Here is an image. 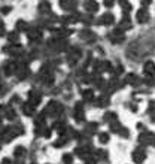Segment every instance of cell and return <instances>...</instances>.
<instances>
[{"label":"cell","mask_w":155,"mask_h":164,"mask_svg":"<svg viewBox=\"0 0 155 164\" xmlns=\"http://www.w3.org/2000/svg\"><path fill=\"white\" fill-rule=\"evenodd\" d=\"M55 33H57V36L60 37V39H64V37H67L69 34H70V30H67V29H57V30H54Z\"/></svg>","instance_id":"cell-25"},{"label":"cell","mask_w":155,"mask_h":164,"mask_svg":"<svg viewBox=\"0 0 155 164\" xmlns=\"http://www.w3.org/2000/svg\"><path fill=\"white\" fill-rule=\"evenodd\" d=\"M119 6L122 8L124 12H130L133 8H131V3L128 2V0H119Z\"/></svg>","instance_id":"cell-26"},{"label":"cell","mask_w":155,"mask_h":164,"mask_svg":"<svg viewBox=\"0 0 155 164\" xmlns=\"http://www.w3.org/2000/svg\"><path fill=\"white\" fill-rule=\"evenodd\" d=\"M18 63L16 61H8L6 64H5V73L8 75V76H11V75H15L16 73V70H18Z\"/></svg>","instance_id":"cell-5"},{"label":"cell","mask_w":155,"mask_h":164,"mask_svg":"<svg viewBox=\"0 0 155 164\" xmlns=\"http://www.w3.org/2000/svg\"><path fill=\"white\" fill-rule=\"evenodd\" d=\"M82 19L86 22V24H90V22H93V16H91V15H85V16H82Z\"/></svg>","instance_id":"cell-40"},{"label":"cell","mask_w":155,"mask_h":164,"mask_svg":"<svg viewBox=\"0 0 155 164\" xmlns=\"http://www.w3.org/2000/svg\"><path fill=\"white\" fill-rule=\"evenodd\" d=\"M40 100H42V96L40 94H37V92H34V91H30L29 92V103L31 105V106H37L39 103H40Z\"/></svg>","instance_id":"cell-9"},{"label":"cell","mask_w":155,"mask_h":164,"mask_svg":"<svg viewBox=\"0 0 155 164\" xmlns=\"http://www.w3.org/2000/svg\"><path fill=\"white\" fill-rule=\"evenodd\" d=\"M9 11H11V8H9V6H5V8L2 9V14H5V15H6V14H9Z\"/></svg>","instance_id":"cell-43"},{"label":"cell","mask_w":155,"mask_h":164,"mask_svg":"<svg viewBox=\"0 0 155 164\" xmlns=\"http://www.w3.org/2000/svg\"><path fill=\"white\" fill-rule=\"evenodd\" d=\"M136 18H137L139 22H148V21H149V12L143 8V9H140V11L137 12Z\"/></svg>","instance_id":"cell-15"},{"label":"cell","mask_w":155,"mask_h":164,"mask_svg":"<svg viewBox=\"0 0 155 164\" xmlns=\"http://www.w3.org/2000/svg\"><path fill=\"white\" fill-rule=\"evenodd\" d=\"M27 36H29V39L33 40V42L42 39V33H40V30H30V32L27 33Z\"/></svg>","instance_id":"cell-21"},{"label":"cell","mask_w":155,"mask_h":164,"mask_svg":"<svg viewBox=\"0 0 155 164\" xmlns=\"http://www.w3.org/2000/svg\"><path fill=\"white\" fill-rule=\"evenodd\" d=\"M104 121H107V122L116 121V113L115 112H107V113H104Z\"/></svg>","instance_id":"cell-31"},{"label":"cell","mask_w":155,"mask_h":164,"mask_svg":"<svg viewBox=\"0 0 155 164\" xmlns=\"http://www.w3.org/2000/svg\"><path fill=\"white\" fill-rule=\"evenodd\" d=\"M143 70L148 76H154L155 75V63L154 61H146L143 66Z\"/></svg>","instance_id":"cell-14"},{"label":"cell","mask_w":155,"mask_h":164,"mask_svg":"<svg viewBox=\"0 0 155 164\" xmlns=\"http://www.w3.org/2000/svg\"><path fill=\"white\" fill-rule=\"evenodd\" d=\"M99 21H100V24H101V26H110V24H114L115 16H114L112 14H104Z\"/></svg>","instance_id":"cell-13"},{"label":"cell","mask_w":155,"mask_h":164,"mask_svg":"<svg viewBox=\"0 0 155 164\" xmlns=\"http://www.w3.org/2000/svg\"><path fill=\"white\" fill-rule=\"evenodd\" d=\"M152 145H154V146H155V140H154V143H152Z\"/></svg>","instance_id":"cell-48"},{"label":"cell","mask_w":155,"mask_h":164,"mask_svg":"<svg viewBox=\"0 0 155 164\" xmlns=\"http://www.w3.org/2000/svg\"><path fill=\"white\" fill-rule=\"evenodd\" d=\"M3 112H5V116L8 120H14L15 118V110L12 107H3Z\"/></svg>","instance_id":"cell-28"},{"label":"cell","mask_w":155,"mask_h":164,"mask_svg":"<svg viewBox=\"0 0 155 164\" xmlns=\"http://www.w3.org/2000/svg\"><path fill=\"white\" fill-rule=\"evenodd\" d=\"M79 36H81V39H84V40H86V42H91V40L96 39V34H94L91 30H82Z\"/></svg>","instance_id":"cell-16"},{"label":"cell","mask_w":155,"mask_h":164,"mask_svg":"<svg viewBox=\"0 0 155 164\" xmlns=\"http://www.w3.org/2000/svg\"><path fill=\"white\" fill-rule=\"evenodd\" d=\"M115 5V0H104V6L106 8H112Z\"/></svg>","instance_id":"cell-39"},{"label":"cell","mask_w":155,"mask_h":164,"mask_svg":"<svg viewBox=\"0 0 155 164\" xmlns=\"http://www.w3.org/2000/svg\"><path fill=\"white\" fill-rule=\"evenodd\" d=\"M49 45L52 46L54 49H57V51H64L66 48H67V42H66L64 39H51L49 40Z\"/></svg>","instance_id":"cell-3"},{"label":"cell","mask_w":155,"mask_h":164,"mask_svg":"<svg viewBox=\"0 0 155 164\" xmlns=\"http://www.w3.org/2000/svg\"><path fill=\"white\" fill-rule=\"evenodd\" d=\"M119 30H128V29H131V19L128 18V16H124L122 18V21H119V27H118Z\"/></svg>","instance_id":"cell-18"},{"label":"cell","mask_w":155,"mask_h":164,"mask_svg":"<svg viewBox=\"0 0 155 164\" xmlns=\"http://www.w3.org/2000/svg\"><path fill=\"white\" fill-rule=\"evenodd\" d=\"M152 121H155V113H154V118H152Z\"/></svg>","instance_id":"cell-46"},{"label":"cell","mask_w":155,"mask_h":164,"mask_svg":"<svg viewBox=\"0 0 155 164\" xmlns=\"http://www.w3.org/2000/svg\"><path fill=\"white\" fill-rule=\"evenodd\" d=\"M0 125H2V118H0Z\"/></svg>","instance_id":"cell-47"},{"label":"cell","mask_w":155,"mask_h":164,"mask_svg":"<svg viewBox=\"0 0 155 164\" xmlns=\"http://www.w3.org/2000/svg\"><path fill=\"white\" fill-rule=\"evenodd\" d=\"M14 155H15L16 158L24 157V155H26V148H23V146H16V148H15V152H14Z\"/></svg>","instance_id":"cell-32"},{"label":"cell","mask_w":155,"mask_h":164,"mask_svg":"<svg viewBox=\"0 0 155 164\" xmlns=\"http://www.w3.org/2000/svg\"><path fill=\"white\" fill-rule=\"evenodd\" d=\"M27 29H29L27 22H24V21H18V22H16V30L24 32V30H27Z\"/></svg>","instance_id":"cell-35"},{"label":"cell","mask_w":155,"mask_h":164,"mask_svg":"<svg viewBox=\"0 0 155 164\" xmlns=\"http://www.w3.org/2000/svg\"><path fill=\"white\" fill-rule=\"evenodd\" d=\"M75 120H76L78 122L85 121V113H84V106H82V103H76V106H75Z\"/></svg>","instance_id":"cell-6"},{"label":"cell","mask_w":155,"mask_h":164,"mask_svg":"<svg viewBox=\"0 0 155 164\" xmlns=\"http://www.w3.org/2000/svg\"><path fill=\"white\" fill-rule=\"evenodd\" d=\"M43 136H45V137H49V136H51V130H49L48 127L43 128Z\"/></svg>","instance_id":"cell-41"},{"label":"cell","mask_w":155,"mask_h":164,"mask_svg":"<svg viewBox=\"0 0 155 164\" xmlns=\"http://www.w3.org/2000/svg\"><path fill=\"white\" fill-rule=\"evenodd\" d=\"M118 134H121L122 137H127V136H128V131H127V128H124V127H121V128L118 130Z\"/></svg>","instance_id":"cell-38"},{"label":"cell","mask_w":155,"mask_h":164,"mask_svg":"<svg viewBox=\"0 0 155 164\" xmlns=\"http://www.w3.org/2000/svg\"><path fill=\"white\" fill-rule=\"evenodd\" d=\"M49 9H51V3H49V2H42V3L39 5V12H42V14L49 12Z\"/></svg>","instance_id":"cell-27"},{"label":"cell","mask_w":155,"mask_h":164,"mask_svg":"<svg viewBox=\"0 0 155 164\" xmlns=\"http://www.w3.org/2000/svg\"><path fill=\"white\" fill-rule=\"evenodd\" d=\"M3 34H5V24L0 22V36H3Z\"/></svg>","instance_id":"cell-42"},{"label":"cell","mask_w":155,"mask_h":164,"mask_svg":"<svg viewBox=\"0 0 155 164\" xmlns=\"http://www.w3.org/2000/svg\"><path fill=\"white\" fill-rule=\"evenodd\" d=\"M109 39L112 40L114 43H119V42H122V40H124V33H122V30L116 29L115 32H112V33L109 34Z\"/></svg>","instance_id":"cell-8"},{"label":"cell","mask_w":155,"mask_h":164,"mask_svg":"<svg viewBox=\"0 0 155 164\" xmlns=\"http://www.w3.org/2000/svg\"><path fill=\"white\" fill-rule=\"evenodd\" d=\"M99 139H100L101 143H107V142H109V134H107V133H100Z\"/></svg>","instance_id":"cell-36"},{"label":"cell","mask_w":155,"mask_h":164,"mask_svg":"<svg viewBox=\"0 0 155 164\" xmlns=\"http://www.w3.org/2000/svg\"><path fill=\"white\" fill-rule=\"evenodd\" d=\"M63 163L64 164H73V155L72 154H64L63 155Z\"/></svg>","instance_id":"cell-33"},{"label":"cell","mask_w":155,"mask_h":164,"mask_svg":"<svg viewBox=\"0 0 155 164\" xmlns=\"http://www.w3.org/2000/svg\"><path fill=\"white\" fill-rule=\"evenodd\" d=\"M61 112H63V106L58 105V103H55V102H51V103L45 107V113H48V115H51V116H57V115L61 113Z\"/></svg>","instance_id":"cell-2"},{"label":"cell","mask_w":155,"mask_h":164,"mask_svg":"<svg viewBox=\"0 0 155 164\" xmlns=\"http://www.w3.org/2000/svg\"><path fill=\"white\" fill-rule=\"evenodd\" d=\"M139 140H140V143H143V145H152L154 140H155V134L154 133H149V131H145L139 137Z\"/></svg>","instance_id":"cell-4"},{"label":"cell","mask_w":155,"mask_h":164,"mask_svg":"<svg viewBox=\"0 0 155 164\" xmlns=\"http://www.w3.org/2000/svg\"><path fill=\"white\" fill-rule=\"evenodd\" d=\"M8 39H9V42H14V43H16V42L19 40V34H18L16 32H14V33H9V34H8Z\"/></svg>","instance_id":"cell-34"},{"label":"cell","mask_w":155,"mask_h":164,"mask_svg":"<svg viewBox=\"0 0 155 164\" xmlns=\"http://www.w3.org/2000/svg\"><path fill=\"white\" fill-rule=\"evenodd\" d=\"M97 127H99V124H97V122H90V124H88V125H86L85 131H86L88 134H93V133H96Z\"/></svg>","instance_id":"cell-30"},{"label":"cell","mask_w":155,"mask_h":164,"mask_svg":"<svg viewBox=\"0 0 155 164\" xmlns=\"http://www.w3.org/2000/svg\"><path fill=\"white\" fill-rule=\"evenodd\" d=\"M2 164H11V161H9V160H8V158H5V160H3V163H2Z\"/></svg>","instance_id":"cell-45"},{"label":"cell","mask_w":155,"mask_h":164,"mask_svg":"<svg viewBox=\"0 0 155 164\" xmlns=\"http://www.w3.org/2000/svg\"><path fill=\"white\" fill-rule=\"evenodd\" d=\"M33 164H34V163H33Z\"/></svg>","instance_id":"cell-49"},{"label":"cell","mask_w":155,"mask_h":164,"mask_svg":"<svg viewBox=\"0 0 155 164\" xmlns=\"http://www.w3.org/2000/svg\"><path fill=\"white\" fill-rule=\"evenodd\" d=\"M21 133H23V130H19V127H6L2 131V139L5 142H9V140H12L14 137H16Z\"/></svg>","instance_id":"cell-1"},{"label":"cell","mask_w":155,"mask_h":164,"mask_svg":"<svg viewBox=\"0 0 155 164\" xmlns=\"http://www.w3.org/2000/svg\"><path fill=\"white\" fill-rule=\"evenodd\" d=\"M29 75H30V70H29L27 66H19V67H18V70H16V76H18L19 81L26 79Z\"/></svg>","instance_id":"cell-11"},{"label":"cell","mask_w":155,"mask_h":164,"mask_svg":"<svg viewBox=\"0 0 155 164\" xmlns=\"http://www.w3.org/2000/svg\"><path fill=\"white\" fill-rule=\"evenodd\" d=\"M85 9L86 12H90V14H94L99 11V3L96 2V0H88V2H85Z\"/></svg>","instance_id":"cell-12"},{"label":"cell","mask_w":155,"mask_h":164,"mask_svg":"<svg viewBox=\"0 0 155 164\" xmlns=\"http://www.w3.org/2000/svg\"><path fill=\"white\" fill-rule=\"evenodd\" d=\"M125 81H127L128 84H131V85H139V84H140V79H139V78H137V75H134V73L128 75Z\"/></svg>","instance_id":"cell-23"},{"label":"cell","mask_w":155,"mask_h":164,"mask_svg":"<svg viewBox=\"0 0 155 164\" xmlns=\"http://www.w3.org/2000/svg\"><path fill=\"white\" fill-rule=\"evenodd\" d=\"M23 112H24L26 115L31 116V115L34 113V106H31V105L27 102V103H24V105H23Z\"/></svg>","instance_id":"cell-22"},{"label":"cell","mask_w":155,"mask_h":164,"mask_svg":"<svg viewBox=\"0 0 155 164\" xmlns=\"http://www.w3.org/2000/svg\"><path fill=\"white\" fill-rule=\"evenodd\" d=\"M91 149H90V146H81V148H76V155L79 157V158H84V160H88L91 157V152H90Z\"/></svg>","instance_id":"cell-7"},{"label":"cell","mask_w":155,"mask_h":164,"mask_svg":"<svg viewBox=\"0 0 155 164\" xmlns=\"http://www.w3.org/2000/svg\"><path fill=\"white\" fill-rule=\"evenodd\" d=\"M5 51L9 52V54H12V55H18V54L23 52V48H21L19 45H12V46H9V48H6Z\"/></svg>","instance_id":"cell-20"},{"label":"cell","mask_w":155,"mask_h":164,"mask_svg":"<svg viewBox=\"0 0 155 164\" xmlns=\"http://www.w3.org/2000/svg\"><path fill=\"white\" fill-rule=\"evenodd\" d=\"M78 15H66V16H61V22L63 24H75V22H78Z\"/></svg>","instance_id":"cell-17"},{"label":"cell","mask_w":155,"mask_h":164,"mask_svg":"<svg viewBox=\"0 0 155 164\" xmlns=\"http://www.w3.org/2000/svg\"><path fill=\"white\" fill-rule=\"evenodd\" d=\"M152 3V0H142V5L143 6H148V5H151Z\"/></svg>","instance_id":"cell-44"},{"label":"cell","mask_w":155,"mask_h":164,"mask_svg":"<svg viewBox=\"0 0 155 164\" xmlns=\"http://www.w3.org/2000/svg\"><path fill=\"white\" fill-rule=\"evenodd\" d=\"M82 97L86 102H91V100H94V92L91 90H85V91H82Z\"/></svg>","instance_id":"cell-24"},{"label":"cell","mask_w":155,"mask_h":164,"mask_svg":"<svg viewBox=\"0 0 155 164\" xmlns=\"http://www.w3.org/2000/svg\"><path fill=\"white\" fill-rule=\"evenodd\" d=\"M60 142H55V148H58V146H64L66 143H67V139L66 137H61V139H58Z\"/></svg>","instance_id":"cell-37"},{"label":"cell","mask_w":155,"mask_h":164,"mask_svg":"<svg viewBox=\"0 0 155 164\" xmlns=\"http://www.w3.org/2000/svg\"><path fill=\"white\" fill-rule=\"evenodd\" d=\"M96 105H97L99 107H103V106L109 105V99H107L106 96H101V97H99V99L96 100Z\"/></svg>","instance_id":"cell-29"},{"label":"cell","mask_w":155,"mask_h":164,"mask_svg":"<svg viewBox=\"0 0 155 164\" xmlns=\"http://www.w3.org/2000/svg\"><path fill=\"white\" fill-rule=\"evenodd\" d=\"M145 158H146V154H145L143 149H136L134 152H133V160H134V163H137V164L143 163Z\"/></svg>","instance_id":"cell-10"},{"label":"cell","mask_w":155,"mask_h":164,"mask_svg":"<svg viewBox=\"0 0 155 164\" xmlns=\"http://www.w3.org/2000/svg\"><path fill=\"white\" fill-rule=\"evenodd\" d=\"M58 5H60L61 9H66V11H69V9L75 8V2H73V0H60Z\"/></svg>","instance_id":"cell-19"}]
</instances>
